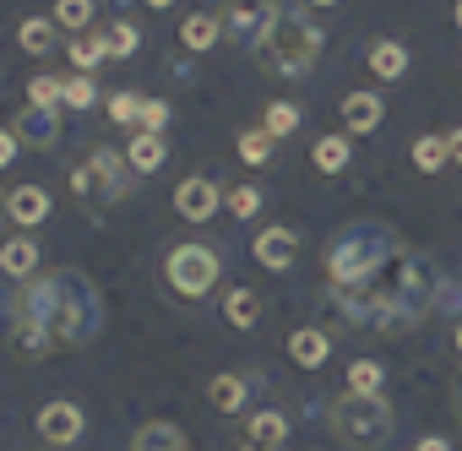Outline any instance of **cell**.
Listing matches in <instances>:
<instances>
[{"mask_svg": "<svg viewBox=\"0 0 462 451\" xmlns=\"http://www.w3.org/2000/svg\"><path fill=\"white\" fill-rule=\"evenodd\" d=\"M332 299H337V310H343L354 327H370V332H381V337H397V332H413V327L435 310V299H440V272H435V262H430L424 251L397 245L365 283L332 289Z\"/></svg>", "mask_w": 462, "mask_h": 451, "instance_id": "obj_1", "label": "cell"}, {"mask_svg": "<svg viewBox=\"0 0 462 451\" xmlns=\"http://www.w3.org/2000/svg\"><path fill=\"white\" fill-rule=\"evenodd\" d=\"M17 316L39 321L60 348H82L104 327V299L77 267H55L50 278H28L17 289Z\"/></svg>", "mask_w": 462, "mask_h": 451, "instance_id": "obj_2", "label": "cell"}, {"mask_svg": "<svg viewBox=\"0 0 462 451\" xmlns=\"http://www.w3.org/2000/svg\"><path fill=\"white\" fill-rule=\"evenodd\" d=\"M321 44H327L321 28L310 17H300V12H283V6H273L267 28L256 33L262 66L278 71V77H310V66L321 60Z\"/></svg>", "mask_w": 462, "mask_h": 451, "instance_id": "obj_3", "label": "cell"}, {"mask_svg": "<svg viewBox=\"0 0 462 451\" xmlns=\"http://www.w3.org/2000/svg\"><path fill=\"white\" fill-rule=\"evenodd\" d=\"M397 245H402V240L386 229V223H348V229L327 245V283H332V289L365 283Z\"/></svg>", "mask_w": 462, "mask_h": 451, "instance_id": "obj_4", "label": "cell"}, {"mask_svg": "<svg viewBox=\"0 0 462 451\" xmlns=\"http://www.w3.org/2000/svg\"><path fill=\"white\" fill-rule=\"evenodd\" d=\"M332 429H337V440L343 446H386V435H392V408H386V397H354V391H343L337 402H332Z\"/></svg>", "mask_w": 462, "mask_h": 451, "instance_id": "obj_5", "label": "cell"}, {"mask_svg": "<svg viewBox=\"0 0 462 451\" xmlns=\"http://www.w3.org/2000/svg\"><path fill=\"white\" fill-rule=\"evenodd\" d=\"M125 158L115 152V147H93L88 152V163H77L71 169V190L77 196H104V201H120L125 196Z\"/></svg>", "mask_w": 462, "mask_h": 451, "instance_id": "obj_6", "label": "cell"}, {"mask_svg": "<svg viewBox=\"0 0 462 451\" xmlns=\"http://www.w3.org/2000/svg\"><path fill=\"white\" fill-rule=\"evenodd\" d=\"M163 278H169V289H174V294L201 299V294L217 283V256H212L207 245H174V251H169V262H163Z\"/></svg>", "mask_w": 462, "mask_h": 451, "instance_id": "obj_7", "label": "cell"}, {"mask_svg": "<svg viewBox=\"0 0 462 451\" xmlns=\"http://www.w3.org/2000/svg\"><path fill=\"white\" fill-rule=\"evenodd\" d=\"M217 207H223V190H217L212 179L190 174V179H180V185H174V212H180V217H190V223H207Z\"/></svg>", "mask_w": 462, "mask_h": 451, "instance_id": "obj_8", "label": "cell"}, {"mask_svg": "<svg viewBox=\"0 0 462 451\" xmlns=\"http://www.w3.org/2000/svg\"><path fill=\"white\" fill-rule=\"evenodd\" d=\"M12 131H17V142H23V147L50 152V147L60 142V115H55V109H44V104H28V109L17 115V125H12Z\"/></svg>", "mask_w": 462, "mask_h": 451, "instance_id": "obj_9", "label": "cell"}, {"mask_svg": "<svg viewBox=\"0 0 462 451\" xmlns=\"http://www.w3.org/2000/svg\"><path fill=\"white\" fill-rule=\"evenodd\" d=\"M251 256H256L262 267H273V272H289V267L300 262V235H294V229H262V235L251 240Z\"/></svg>", "mask_w": 462, "mask_h": 451, "instance_id": "obj_10", "label": "cell"}, {"mask_svg": "<svg viewBox=\"0 0 462 451\" xmlns=\"http://www.w3.org/2000/svg\"><path fill=\"white\" fill-rule=\"evenodd\" d=\"M33 424H39V435H44L50 446H71V440L82 435V408H77V402H44Z\"/></svg>", "mask_w": 462, "mask_h": 451, "instance_id": "obj_11", "label": "cell"}, {"mask_svg": "<svg viewBox=\"0 0 462 451\" xmlns=\"http://www.w3.org/2000/svg\"><path fill=\"white\" fill-rule=\"evenodd\" d=\"M6 217L23 223V229H39V223L50 217V190H44V185H23V190H12V196H6Z\"/></svg>", "mask_w": 462, "mask_h": 451, "instance_id": "obj_12", "label": "cell"}, {"mask_svg": "<svg viewBox=\"0 0 462 451\" xmlns=\"http://www.w3.org/2000/svg\"><path fill=\"white\" fill-rule=\"evenodd\" d=\"M381 115H386V104H381L375 93H348V98H343V136H365V131H375Z\"/></svg>", "mask_w": 462, "mask_h": 451, "instance_id": "obj_13", "label": "cell"}, {"mask_svg": "<svg viewBox=\"0 0 462 451\" xmlns=\"http://www.w3.org/2000/svg\"><path fill=\"white\" fill-rule=\"evenodd\" d=\"M163 158H169V147H163V136H158V131H136V136H131V147H125V163H131L136 174L163 169Z\"/></svg>", "mask_w": 462, "mask_h": 451, "instance_id": "obj_14", "label": "cell"}, {"mask_svg": "<svg viewBox=\"0 0 462 451\" xmlns=\"http://www.w3.org/2000/svg\"><path fill=\"white\" fill-rule=\"evenodd\" d=\"M327 332H316V327H300L294 337H289V359L300 364V370H321L327 364Z\"/></svg>", "mask_w": 462, "mask_h": 451, "instance_id": "obj_15", "label": "cell"}, {"mask_svg": "<svg viewBox=\"0 0 462 451\" xmlns=\"http://www.w3.org/2000/svg\"><path fill=\"white\" fill-rule=\"evenodd\" d=\"M217 33H223V23H217L212 12H196V17L180 23V44H185L190 55H207V50L217 44Z\"/></svg>", "mask_w": 462, "mask_h": 451, "instance_id": "obj_16", "label": "cell"}, {"mask_svg": "<svg viewBox=\"0 0 462 451\" xmlns=\"http://www.w3.org/2000/svg\"><path fill=\"white\" fill-rule=\"evenodd\" d=\"M131 451H190V440L174 429V424H163V419H152V424H142L136 429V440H131Z\"/></svg>", "mask_w": 462, "mask_h": 451, "instance_id": "obj_17", "label": "cell"}, {"mask_svg": "<svg viewBox=\"0 0 462 451\" xmlns=\"http://www.w3.org/2000/svg\"><path fill=\"white\" fill-rule=\"evenodd\" d=\"M223 321H228V327H240V332H251V327L262 321V299H256L251 289H228V299H223Z\"/></svg>", "mask_w": 462, "mask_h": 451, "instance_id": "obj_18", "label": "cell"}, {"mask_svg": "<svg viewBox=\"0 0 462 451\" xmlns=\"http://www.w3.org/2000/svg\"><path fill=\"white\" fill-rule=\"evenodd\" d=\"M370 71H375L381 82H402V71H408V50H402L397 39H381V44L370 50Z\"/></svg>", "mask_w": 462, "mask_h": 451, "instance_id": "obj_19", "label": "cell"}, {"mask_svg": "<svg viewBox=\"0 0 462 451\" xmlns=\"http://www.w3.org/2000/svg\"><path fill=\"white\" fill-rule=\"evenodd\" d=\"M33 267H39V245L33 240H6L0 245V272L6 278H33Z\"/></svg>", "mask_w": 462, "mask_h": 451, "instance_id": "obj_20", "label": "cell"}, {"mask_svg": "<svg viewBox=\"0 0 462 451\" xmlns=\"http://www.w3.org/2000/svg\"><path fill=\"white\" fill-rule=\"evenodd\" d=\"M348 158H354L348 136H321V142L310 147V163H316L321 174H343V169H348Z\"/></svg>", "mask_w": 462, "mask_h": 451, "instance_id": "obj_21", "label": "cell"}, {"mask_svg": "<svg viewBox=\"0 0 462 451\" xmlns=\"http://www.w3.org/2000/svg\"><path fill=\"white\" fill-rule=\"evenodd\" d=\"M207 397H212L217 413H240L245 408V381L240 375H212L207 381Z\"/></svg>", "mask_w": 462, "mask_h": 451, "instance_id": "obj_22", "label": "cell"}, {"mask_svg": "<svg viewBox=\"0 0 462 451\" xmlns=\"http://www.w3.org/2000/svg\"><path fill=\"white\" fill-rule=\"evenodd\" d=\"M12 348H17V354H33V359H39V354H50V348H55V337H50V332H44L39 321L17 316V321H12Z\"/></svg>", "mask_w": 462, "mask_h": 451, "instance_id": "obj_23", "label": "cell"}, {"mask_svg": "<svg viewBox=\"0 0 462 451\" xmlns=\"http://www.w3.org/2000/svg\"><path fill=\"white\" fill-rule=\"evenodd\" d=\"M66 55H71V66L88 77L93 66H104V60H109V44H104V39H93V33H77V39L66 44Z\"/></svg>", "mask_w": 462, "mask_h": 451, "instance_id": "obj_24", "label": "cell"}, {"mask_svg": "<svg viewBox=\"0 0 462 451\" xmlns=\"http://www.w3.org/2000/svg\"><path fill=\"white\" fill-rule=\"evenodd\" d=\"M381 381H386V370L375 359H354L348 364V391L354 397H381Z\"/></svg>", "mask_w": 462, "mask_h": 451, "instance_id": "obj_25", "label": "cell"}, {"mask_svg": "<svg viewBox=\"0 0 462 451\" xmlns=\"http://www.w3.org/2000/svg\"><path fill=\"white\" fill-rule=\"evenodd\" d=\"M283 435H289V419H283L278 408L251 413V440H256V446H283Z\"/></svg>", "mask_w": 462, "mask_h": 451, "instance_id": "obj_26", "label": "cell"}, {"mask_svg": "<svg viewBox=\"0 0 462 451\" xmlns=\"http://www.w3.org/2000/svg\"><path fill=\"white\" fill-rule=\"evenodd\" d=\"M17 44H23L28 55H44V50L55 44V17H28L23 33H17Z\"/></svg>", "mask_w": 462, "mask_h": 451, "instance_id": "obj_27", "label": "cell"}, {"mask_svg": "<svg viewBox=\"0 0 462 451\" xmlns=\"http://www.w3.org/2000/svg\"><path fill=\"white\" fill-rule=\"evenodd\" d=\"M262 131H267L273 142H278V136H294V131H300V104H267Z\"/></svg>", "mask_w": 462, "mask_h": 451, "instance_id": "obj_28", "label": "cell"}, {"mask_svg": "<svg viewBox=\"0 0 462 451\" xmlns=\"http://www.w3.org/2000/svg\"><path fill=\"white\" fill-rule=\"evenodd\" d=\"M446 158H451V147H446V136H419V142H413V163H419L424 174H435V169H446Z\"/></svg>", "mask_w": 462, "mask_h": 451, "instance_id": "obj_29", "label": "cell"}, {"mask_svg": "<svg viewBox=\"0 0 462 451\" xmlns=\"http://www.w3.org/2000/svg\"><path fill=\"white\" fill-rule=\"evenodd\" d=\"M55 23L71 28V33H82L93 23V0H55Z\"/></svg>", "mask_w": 462, "mask_h": 451, "instance_id": "obj_30", "label": "cell"}, {"mask_svg": "<svg viewBox=\"0 0 462 451\" xmlns=\"http://www.w3.org/2000/svg\"><path fill=\"white\" fill-rule=\"evenodd\" d=\"M228 212H235V217H256L262 212V190L256 185H228Z\"/></svg>", "mask_w": 462, "mask_h": 451, "instance_id": "obj_31", "label": "cell"}, {"mask_svg": "<svg viewBox=\"0 0 462 451\" xmlns=\"http://www.w3.org/2000/svg\"><path fill=\"white\" fill-rule=\"evenodd\" d=\"M104 44H109V60H125V55H136V28L131 23H115L104 33Z\"/></svg>", "mask_w": 462, "mask_h": 451, "instance_id": "obj_32", "label": "cell"}, {"mask_svg": "<svg viewBox=\"0 0 462 451\" xmlns=\"http://www.w3.org/2000/svg\"><path fill=\"white\" fill-rule=\"evenodd\" d=\"M240 158H245V163H267V158H273V136H267V131H245V136H240Z\"/></svg>", "mask_w": 462, "mask_h": 451, "instance_id": "obj_33", "label": "cell"}, {"mask_svg": "<svg viewBox=\"0 0 462 451\" xmlns=\"http://www.w3.org/2000/svg\"><path fill=\"white\" fill-rule=\"evenodd\" d=\"M60 93H66V82H55V77H33V82H28V98H33V104H44V109H55V104H60Z\"/></svg>", "mask_w": 462, "mask_h": 451, "instance_id": "obj_34", "label": "cell"}, {"mask_svg": "<svg viewBox=\"0 0 462 451\" xmlns=\"http://www.w3.org/2000/svg\"><path fill=\"white\" fill-rule=\"evenodd\" d=\"M93 98H98V87H93L88 77H71L66 93H60V104H71V109H93Z\"/></svg>", "mask_w": 462, "mask_h": 451, "instance_id": "obj_35", "label": "cell"}, {"mask_svg": "<svg viewBox=\"0 0 462 451\" xmlns=\"http://www.w3.org/2000/svg\"><path fill=\"white\" fill-rule=\"evenodd\" d=\"M109 115H115L120 125H142V98H136V93H115V98H109Z\"/></svg>", "mask_w": 462, "mask_h": 451, "instance_id": "obj_36", "label": "cell"}, {"mask_svg": "<svg viewBox=\"0 0 462 451\" xmlns=\"http://www.w3.org/2000/svg\"><path fill=\"white\" fill-rule=\"evenodd\" d=\"M163 125H169V104L163 98H142V125L136 131H158L163 136Z\"/></svg>", "mask_w": 462, "mask_h": 451, "instance_id": "obj_37", "label": "cell"}, {"mask_svg": "<svg viewBox=\"0 0 462 451\" xmlns=\"http://www.w3.org/2000/svg\"><path fill=\"white\" fill-rule=\"evenodd\" d=\"M23 152V142H17V131H6L0 125V169H12V158Z\"/></svg>", "mask_w": 462, "mask_h": 451, "instance_id": "obj_38", "label": "cell"}, {"mask_svg": "<svg viewBox=\"0 0 462 451\" xmlns=\"http://www.w3.org/2000/svg\"><path fill=\"white\" fill-rule=\"evenodd\" d=\"M446 147H451V163H462V125H457V131L446 136Z\"/></svg>", "mask_w": 462, "mask_h": 451, "instance_id": "obj_39", "label": "cell"}, {"mask_svg": "<svg viewBox=\"0 0 462 451\" xmlns=\"http://www.w3.org/2000/svg\"><path fill=\"white\" fill-rule=\"evenodd\" d=\"M413 451H451V446H446V440H440V435H424V440H419V446H413Z\"/></svg>", "mask_w": 462, "mask_h": 451, "instance_id": "obj_40", "label": "cell"}, {"mask_svg": "<svg viewBox=\"0 0 462 451\" xmlns=\"http://www.w3.org/2000/svg\"><path fill=\"white\" fill-rule=\"evenodd\" d=\"M147 6H152V12H169V6H174V0H147Z\"/></svg>", "mask_w": 462, "mask_h": 451, "instance_id": "obj_41", "label": "cell"}, {"mask_svg": "<svg viewBox=\"0 0 462 451\" xmlns=\"http://www.w3.org/2000/svg\"><path fill=\"white\" fill-rule=\"evenodd\" d=\"M245 451H278V446H256V440H251V446H245Z\"/></svg>", "mask_w": 462, "mask_h": 451, "instance_id": "obj_42", "label": "cell"}, {"mask_svg": "<svg viewBox=\"0 0 462 451\" xmlns=\"http://www.w3.org/2000/svg\"><path fill=\"white\" fill-rule=\"evenodd\" d=\"M457 413H462V381H457Z\"/></svg>", "mask_w": 462, "mask_h": 451, "instance_id": "obj_43", "label": "cell"}, {"mask_svg": "<svg viewBox=\"0 0 462 451\" xmlns=\"http://www.w3.org/2000/svg\"><path fill=\"white\" fill-rule=\"evenodd\" d=\"M310 6H337V0H310Z\"/></svg>", "mask_w": 462, "mask_h": 451, "instance_id": "obj_44", "label": "cell"}, {"mask_svg": "<svg viewBox=\"0 0 462 451\" xmlns=\"http://www.w3.org/2000/svg\"><path fill=\"white\" fill-rule=\"evenodd\" d=\"M457 28H462V0H457Z\"/></svg>", "mask_w": 462, "mask_h": 451, "instance_id": "obj_45", "label": "cell"}, {"mask_svg": "<svg viewBox=\"0 0 462 451\" xmlns=\"http://www.w3.org/2000/svg\"><path fill=\"white\" fill-rule=\"evenodd\" d=\"M457 354H462V327H457Z\"/></svg>", "mask_w": 462, "mask_h": 451, "instance_id": "obj_46", "label": "cell"}, {"mask_svg": "<svg viewBox=\"0 0 462 451\" xmlns=\"http://www.w3.org/2000/svg\"><path fill=\"white\" fill-rule=\"evenodd\" d=\"M0 217H6V196H0Z\"/></svg>", "mask_w": 462, "mask_h": 451, "instance_id": "obj_47", "label": "cell"}]
</instances>
